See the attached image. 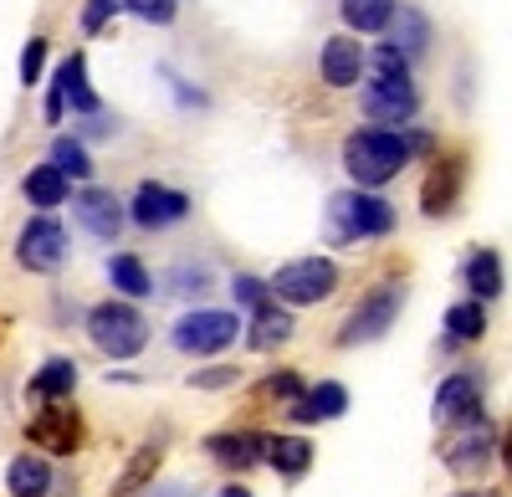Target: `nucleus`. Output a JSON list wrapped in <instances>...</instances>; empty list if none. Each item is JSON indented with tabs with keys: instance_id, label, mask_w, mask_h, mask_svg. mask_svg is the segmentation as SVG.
Here are the masks:
<instances>
[{
	"instance_id": "1",
	"label": "nucleus",
	"mask_w": 512,
	"mask_h": 497,
	"mask_svg": "<svg viewBox=\"0 0 512 497\" xmlns=\"http://www.w3.org/2000/svg\"><path fill=\"white\" fill-rule=\"evenodd\" d=\"M369 67V82H364V113L369 123H384V129H395V123H410L415 108H420V93H415V82H410V57H400L395 47H374L364 57Z\"/></svg>"
},
{
	"instance_id": "2",
	"label": "nucleus",
	"mask_w": 512,
	"mask_h": 497,
	"mask_svg": "<svg viewBox=\"0 0 512 497\" xmlns=\"http://www.w3.org/2000/svg\"><path fill=\"white\" fill-rule=\"evenodd\" d=\"M410 154H415V144L379 123V129H359V134L344 139V170L354 175L359 190H379V185H390L405 170Z\"/></svg>"
},
{
	"instance_id": "3",
	"label": "nucleus",
	"mask_w": 512,
	"mask_h": 497,
	"mask_svg": "<svg viewBox=\"0 0 512 497\" xmlns=\"http://www.w3.org/2000/svg\"><path fill=\"white\" fill-rule=\"evenodd\" d=\"M395 231V205L369 190H338L328 200V236L333 241H369Z\"/></svg>"
},
{
	"instance_id": "4",
	"label": "nucleus",
	"mask_w": 512,
	"mask_h": 497,
	"mask_svg": "<svg viewBox=\"0 0 512 497\" xmlns=\"http://www.w3.org/2000/svg\"><path fill=\"white\" fill-rule=\"evenodd\" d=\"M400 308H405V282H379V287H369V293L359 298V308L344 318V334H338V344L354 349V344L384 339V334L395 328Z\"/></svg>"
},
{
	"instance_id": "5",
	"label": "nucleus",
	"mask_w": 512,
	"mask_h": 497,
	"mask_svg": "<svg viewBox=\"0 0 512 497\" xmlns=\"http://www.w3.org/2000/svg\"><path fill=\"white\" fill-rule=\"evenodd\" d=\"M88 339L108 359H134L149 344V323H144L139 308H128V303H98L88 313Z\"/></svg>"
},
{
	"instance_id": "6",
	"label": "nucleus",
	"mask_w": 512,
	"mask_h": 497,
	"mask_svg": "<svg viewBox=\"0 0 512 497\" xmlns=\"http://www.w3.org/2000/svg\"><path fill=\"white\" fill-rule=\"evenodd\" d=\"M333 287H338V267L328 257H297V262L277 267V277H272V293L287 308H313V303L333 298Z\"/></svg>"
},
{
	"instance_id": "7",
	"label": "nucleus",
	"mask_w": 512,
	"mask_h": 497,
	"mask_svg": "<svg viewBox=\"0 0 512 497\" xmlns=\"http://www.w3.org/2000/svg\"><path fill=\"white\" fill-rule=\"evenodd\" d=\"M241 334V318L236 313H221V308H195L175 323V349L180 354H221L231 349Z\"/></svg>"
},
{
	"instance_id": "8",
	"label": "nucleus",
	"mask_w": 512,
	"mask_h": 497,
	"mask_svg": "<svg viewBox=\"0 0 512 497\" xmlns=\"http://www.w3.org/2000/svg\"><path fill=\"white\" fill-rule=\"evenodd\" d=\"M62 257H67V231H62L52 216L26 221V231H21V241H16V262H21L26 272H57Z\"/></svg>"
},
{
	"instance_id": "9",
	"label": "nucleus",
	"mask_w": 512,
	"mask_h": 497,
	"mask_svg": "<svg viewBox=\"0 0 512 497\" xmlns=\"http://www.w3.org/2000/svg\"><path fill=\"white\" fill-rule=\"evenodd\" d=\"M441 462H446L456 477H477V472L492 462V426H487V416L456 426V436H451L446 451H441Z\"/></svg>"
},
{
	"instance_id": "10",
	"label": "nucleus",
	"mask_w": 512,
	"mask_h": 497,
	"mask_svg": "<svg viewBox=\"0 0 512 497\" xmlns=\"http://www.w3.org/2000/svg\"><path fill=\"white\" fill-rule=\"evenodd\" d=\"M477 416H482V385H477L472 369L441 380V390H436V426H466Z\"/></svg>"
},
{
	"instance_id": "11",
	"label": "nucleus",
	"mask_w": 512,
	"mask_h": 497,
	"mask_svg": "<svg viewBox=\"0 0 512 497\" xmlns=\"http://www.w3.org/2000/svg\"><path fill=\"white\" fill-rule=\"evenodd\" d=\"M134 216L144 231H164V226H175V221H185L190 216V195H180V190H169V185H139V195H134Z\"/></svg>"
},
{
	"instance_id": "12",
	"label": "nucleus",
	"mask_w": 512,
	"mask_h": 497,
	"mask_svg": "<svg viewBox=\"0 0 512 497\" xmlns=\"http://www.w3.org/2000/svg\"><path fill=\"white\" fill-rule=\"evenodd\" d=\"M461 180H466V164H461V154L436 159L431 180H425V190H420L425 216H451V211H456V200H461Z\"/></svg>"
},
{
	"instance_id": "13",
	"label": "nucleus",
	"mask_w": 512,
	"mask_h": 497,
	"mask_svg": "<svg viewBox=\"0 0 512 497\" xmlns=\"http://www.w3.org/2000/svg\"><path fill=\"white\" fill-rule=\"evenodd\" d=\"M72 216L82 221V231H93L98 241H113L123 231V205L113 190H82L72 200Z\"/></svg>"
},
{
	"instance_id": "14",
	"label": "nucleus",
	"mask_w": 512,
	"mask_h": 497,
	"mask_svg": "<svg viewBox=\"0 0 512 497\" xmlns=\"http://www.w3.org/2000/svg\"><path fill=\"white\" fill-rule=\"evenodd\" d=\"M364 47L354 36H328L323 41V82L328 88H359V77H364Z\"/></svg>"
},
{
	"instance_id": "15",
	"label": "nucleus",
	"mask_w": 512,
	"mask_h": 497,
	"mask_svg": "<svg viewBox=\"0 0 512 497\" xmlns=\"http://www.w3.org/2000/svg\"><path fill=\"white\" fill-rule=\"evenodd\" d=\"M31 441L41 451H57V457H72L77 441H82V421H77V410H41V416L31 421Z\"/></svg>"
},
{
	"instance_id": "16",
	"label": "nucleus",
	"mask_w": 512,
	"mask_h": 497,
	"mask_svg": "<svg viewBox=\"0 0 512 497\" xmlns=\"http://www.w3.org/2000/svg\"><path fill=\"white\" fill-rule=\"evenodd\" d=\"M205 451H210L221 467L246 472V467H256V462H267V436H256V431H221V436L205 441Z\"/></svg>"
},
{
	"instance_id": "17",
	"label": "nucleus",
	"mask_w": 512,
	"mask_h": 497,
	"mask_svg": "<svg viewBox=\"0 0 512 497\" xmlns=\"http://www.w3.org/2000/svg\"><path fill=\"white\" fill-rule=\"evenodd\" d=\"M349 410V390L344 385H318V390H303L292 405H287V416L292 421H303V426H313V421H338Z\"/></svg>"
},
{
	"instance_id": "18",
	"label": "nucleus",
	"mask_w": 512,
	"mask_h": 497,
	"mask_svg": "<svg viewBox=\"0 0 512 497\" xmlns=\"http://www.w3.org/2000/svg\"><path fill=\"white\" fill-rule=\"evenodd\" d=\"M57 98H62V108L72 103V113H98V93H93V82H88V57L82 52H72L67 62H62V72H57Z\"/></svg>"
},
{
	"instance_id": "19",
	"label": "nucleus",
	"mask_w": 512,
	"mask_h": 497,
	"mask_svg": "<svg viewBox=\"0 0 512 497\" xmlns=\"http://www.w3.org/2000/svg\"><path fill=\"white\" fill-rule=\"evenodd\" d=\"M384 31H390V47H395L400 57H420L425 41H431V21H425L415 6H395L390 21H384Z\"/></svg>"
},
{
	"instance_id": "20",
	"label": "nucleus",
	"mask_w": 512,
	"mask_h": 497,
	"mask_svg": "<svg viewBox=\"0 0 512 497\" xmlns=\"http://www.w3.org/2000/svg\"><path fill=\"white\" fill-rule=\"evenodd\" d=\"M292 328H297V323H292V313H287V308H277V303L267 298L262 308H251V334H246V344L267 354V349H277V344H287V339H292Z\"/></svg>"
},
{
	"instance_id": "21",
	"label": "nucleus",
	"mask_w": 512,
	"mask_h": 497,
	"mask_svg": "<svg viewBox=\"0 0 512 497\" xmlns=\"http://www.w3.org/2000/svg\"><path fill=\"white\" fill-rule=\"evenodd\" d=\"M466 287H472V298L487 303L502 293V257L492 252V246H482V252L466 257Z\"/></svg>"
},
{
	"instance_id": "22",
	"label": "nucleus",
	"mask_w": 512,
	"mask_h": 497,
	"mask_svg": "<svg viewBox=\"0 0 512 497\" xmlns=\"http://www.w3.org/2000/svg\"><path fill=\"white\" fill-rule=\"evenodd\" d=\"M26 200L31 205H41V211H52V205H62L67 200V175L57 170V164H36V170L26 175Z\"/></svg>"
},
{
	"instance_id": "23",
	"label": "nucleus",
	"mask_w": 512,
	"mask_h": 497,
	"mask_svg": "<svg viewBox=\"0 0 512 497\" xmlns=\"http://www.w3.org/2000/svg\"><path fill=\"white\" fill-rule=\"evenodd\" d=\"M267 462H272L282 477H303V472L313 467V446H308L303 436H277V441H267Z\"/></svg>"
},
{
	"instance_id": "24",
	"label": "nucleus",
	"mask_w": 512,
	"mask_h": 497,
	"mask_svg": "<svg viewBox=\"0 0 512 497\" xmlns=\"http://www.w3.org/2000/svg\"><path fill=\"white\" fill-rule=\"evenodd\" d=\"M6 487H11V497H41V492L52 487V472H47V462H41V457H16L6 467Z\"/></svg>"
},
{
	"instance_id": "25",
	"label": "nucleus",
	"mask_w": 512,
	"mask_h": 497,
	"mask_svg": "<svg viewBox=\"0 0 512 497\" xmlns=\"http://www.w3.org/2000/svg\"><path fill=\"white\" fill-rule=\"evenodd\" d=\"M446 334L456 339V344H477L482 334H487V308L472 298V303H456V308H446Z\"/></svg>"
},
{
	"instance_id": "26",
	"label": "nucleus",
	"mask_w": 512,
	"mask_h": 497,
	"mask_svg": "<svg viewBox=\"0 0 512 497\" xmlns=\"http://www.w3.org/2000/svg\"><path fill=\"white\" fill-rule=\"evenodd\" d=\"M108 277H113L118 293H128V298H149V293H154V277L144 272V262H139V257H128V252L108 262Z\"/></svg>"
},
{
	"instance_id": "27",
	"label": "nucleus",
	"mask_w": 512,
	"mask_h": 497,
	"mask_svg": "<svg viewBox=\"0 0 512 497\" xmlns=\"http://www.w3.org/2000/svg\"><path fill=\"white\" fill-rule=\"evenodd\" d=\"M31 390L47 395V400L72 395V390H77V364H72V359H47V364H41V375L31 380Z\"/></svg>"
},
{
	"instance_id": "28",
	"label": "nucleus",
	"mask_w": 512,
	"mask_h": 497,
	"mask_svg": "<svg viewBox=\"0 0 512 497\" xmlns=\"http://www.w3.org/2000/svg\"><path fill=\"white\" fill-rule=\"evenodd\" d=\"M154 472H159V446H139V451H134V462L123 467V477H118L113 497H134L144 482H154Z\"/></svg>"
},
{
	"instance_id": "29",
	"label": "nucleus",
	"mask_w": 512,
	"mask_h": 497,
	"mask_svg": "<svg viewBox=\"0 0 512 497\" xmlns=\"http://www.w3.org/2000/svg\"><path fill=\"white\" fill-rule=\"evenodd\" d=\"M390 11H395V0H344V21H349V31H384Z\"/></svg>"
},
{
	"instance_id": "30",
	"label": "nucleus",
	"mask_w": 512,
	"mask_h": 497,
	"mask_svg": "<svg viewBox=\"0 0 512 497\" xmlns=\"http://www.w3.org/2000/svg\"><path fill=\"white\" fill-rule=\"evenodd\" d=\"M52 164L62 175H72V180H88L93 175V159H88V149H82L77 139H57L52 144Z\"/></svg>"
},
{
	"instance_id": "31",
	"label": "nucleus",
	"mask_w": 512,
	"mask_h": 497,
	"mask_svg": "<svg viewBox=\"0 0 512 497\" xmlns=\"http://www.w3.org/2000/svg\"><path fill=\"white\" fill-rule=\"evenodd\" d=\"M231 298H236V303H246V308H262V303L272 298V282H262V277L241 272V277L231 282Z\"/></svg>"
},
{
	"instance_id": "32",
	"label": "nucleus",
	"mask_w": 512,
	"mask_h": 497,
	"mask_svg": "<svg viewBox=\"0 0 512 497\" xmlns=\"http://www.w3.org/2000/svg\"><path fill=\"white\" fill-rule=\"evenodd\" d=\"M123 11H134L139 21H154V26H169L175 21V0H118Z\"/></svg>"
},
{
	"instance_id": "33",
	"label": "nucleus",
	"mask_w": 512,
	"mask_h": 497,
	"mask_svg": "<svg viewBox=\"0 0 512 497\" xmlns=\"http://www.w3.org/2000/svg\"><path fill=\"white\" fill-rule=\"evenodd\" d=\"M41 67H47V41L31 36V41H26V52H21V82H26V88L41 77Z\"/></svg>"
},
{
	"instance_id": "34",
	"label": "nucleus",
	"mask_w": 512,
	"mask_h": 497,
	"mask_svg": "<svg viewBox=\"0 0 512 497\" xmlns=\"http://www.w3.org/2000/svg\"><path fill=\"white\" fill-rule=\"evenodd\" d=\"M262 390H267L272 400H282V405H292L297 395H303V380H297V375H292V369H277V375H272V380H267Z\"/></svg>"
},
{
	"instance_id": "35",
	"label": "nucleus",
	"mask_w": 512,
	"mask_h": 497,
	"mask_svg": "<svg viewBox=\"0 0 512 497\" xmlns=\"http://www.w3.org/2000/svg\"><path fill=\"white\" fill-rule=\"evenodd\" d=\"M241 380V369H231V364H216V369H200V375H190V385H200V390H226V385H236Z\"/></svg>"
},
{
	"instance_id": "36",
	"label": "nucleus",
	"mask_w": 512,
	"mask_h": 497,
	"mask_svg": "<svg viewBox=\"0 0 512 497\" xmlns=\"http://www.w3.org/2000/svg\"><path fill=\"white\" fill-rule=\"evenodd\" d=\"M113 6H118V0H88V6H82V31H103Z\"/></svg>"
},
{
	"instance_id": "37",
	"label": "nucleus",
	"mask_w": 512,
	"mask_h": 497,
	"mask_svg": "<svg viewBox=\"0 0 512 497\" xmlns=\"http://www.w3.org/2000/svg\"><path fill=\"white\" fill-rule=\"evenodd\" d=\"M221 497H251V492H246V487H236V482H231V487H226V492H221Z\"/></svg>"
},
{
	"instance_id": "38",
	"label": "nucleus",
	"mask_w": 512,
	"mask_h": 497,
	"mask_svg": "<svg viewBox=\"0 0 512 497\" xmlns=\"http://www.w3.org/2000/svg\"><path fill=\"white\" fill-rule=\"evenodd\" d=\"M502 451H507V472H512V431H507V441H502Z\"/></svg>"
},
{
	"instance_id": "39",
	"label": "nucleus",
	"mask_w": 512,
	"mask_h": 497,
	"mask_svg": "<svg viewBox=\"0 0 512 497\" xmlns=\"http://www.w3.org/2000/svg\"><path fill=\"white\" fill-rule=\"evenodd\" d=\"M461 497H482V492H461Z\"/></svg>"
}]
</instances>
